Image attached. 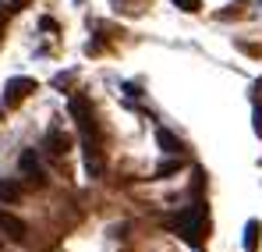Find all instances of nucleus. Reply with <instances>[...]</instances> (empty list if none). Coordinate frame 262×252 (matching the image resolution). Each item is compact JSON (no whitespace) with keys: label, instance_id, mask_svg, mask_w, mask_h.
Listing matches in <instances>:
<instances>
[{"label":"nucleus","instance_id":"1a4fd4ad","mask_svg":"<svg viewBox=\"0 0 262 252\" xmlns=\"http://www.w3.org/2000/svg\"><path fill=\"white\" fill-rule=\"evenodd\" d=\"M259 231H262L259 220H248V224H245V252L259 249Z\"/></svg>","mask_w":262,"mask_h":252},{"label":"nucleus","instance_id":"39448f33","mask_svg":"<svg viewBox=\"0 0 262 252\" xmlns=\"http://www.w3.org/2000/svg\"><path fill=\"white\" fill-rule=\"evenodd\" d=\"M29 92H36V79H25V75L7 79V85H4V103H7V107H14V103H21Z\"/></svg>","mask_w":262,"mask_h":252},{"label":"nucleus","instance_id":"4468645a","mask_svg":"<svg viewBox=\"0 0 262 252\" xmlns=\"http://www.w3.org/2000/svg\"><path fill=\"white\" fill-rule=\"evenodd\" d=\"M4 25H7V11L0 7V32H4Z\"/></svg>","mask_w":262,"mask_h":252},{"label":"nucleus","instance_id":"2eb2a0df","mask_svg":"<svg viewBox=\"0 0 262 252\" xmlns=\"http://www.w3.org/2000/svg\"><path fill=\"white\" fill-rule=\"evenodd\" d=\"M0 249H4V235H0Z\"/></svg>","mask_w":262,"mask_h":252},{"label":"nucleus","instance_id":"f257e3e1","mask_svg":"<svg viewBox=\"0 0 262 252\" xmlns=\"http://www.w3.org/2000/svg\"><path fill=\"white\" fill-rule=\"evenodd\" d=\"M71 118L82 131V149H85V170L92 178L103 174V153H99V131H96V114L85 96H71Z\"/></svg>","mask_w":262,"mask_h":252},{"label":"nucleus","instance_id":"f8f14e48","mask_svg":"<svg viewBox=\"0 0 262 252\" xmlns=\"http://www.w3.org/2000/svg\"><path fill=\"white\" fill-rule=\"evenodd\" d=\"M252 121H255V135L262 139V107H255V114H252Z\"/></svg>","mask_w":262,"mask_h":252},{"label":"nucleus","instance_id":"f03ea898","mask_svg":"<svg viewBox=\"0 0 262 252\" xmlns=\"http://www.w3.org/2000/svg\"><path fill=\"white\" fill-rule=\"evenodd\" d=\"M167 227L177 231L191 249H199L202 245V227H206V206L202 203H195V206H188V210H181L177 217L167 220Z\"/></svg>","mask_w":262,"mask_h":252},{"label":"nucleus","instance_id":"7ed1b4c3","mask_svg":"<svg viewBox=\"0 0 262 252\" xmlns=\"http://www.w3.org/2000/svg\"><path fill=\"white\" fill-rule=\"evenodd\" d=\"M43 149H46V157H53V160H64V157H68V149H71V135H68V131H64L60 125L46 128Z\"/></svg>","mask_w":262,"mask_h":252},{"label":"nucleus","instance_id":"9d476101","mask_svg":"<svg viewBox=\"0 0 262 252\" xmlns=\"http://www.w3.org/2000/svg\"><path fill=\"white\" fill-rule=\"evenodd\" d=\"M177 167H181V160H167V164H160V167H156V178H167V174H174Z\"/></svg>","mask_w":262,"mask_h":252},{"label":"nucleus","instance_id":"6e6552de","mask_svg":"<svg viewBox=\"0 0 262 252\" xmlns=\"http://www.w3.org/2000/svg\"><path fill=\"white\" fill-rule=\"evenodd\" d=\"M156 146L163 153H181V139H177L174 131H167V128H156Z\"/></svg>","mask_w":262,"mask_h":252},{"label":"nucleus","instance_id":"423d86ee","mask_svg":"<svg viewBox=\"0 0 262 252\" xmlns=\"http://www.w3.org/2000/svg\"><path fill=\"white\" fill-rule=\"evenodd\" d=\"M0 235H4V238H11L14 245H21V242L29 238V227H25V220H21V217L0 210Z\"/></svg>","mask_w":262,"mask_h":252},{"label":"nucleus","instance_id":"20e7f679","mask_svg":"<svg viewBox=\"0 0 262 252\" xmlns=\"http://www.w3.org/2000/svg\"><path fill=\"white\" fill-rule=\"evenodd\" d=\"M18 167H21V178H25L32 188H43L46 185V174H43V164H39L36 149H25V153L18 157Z\"/></svg>","mask_w":262,"mask_h":252},{"label":"nucleus","instance_id":"9b49d317","mask_svg":"<svg viewBox=\"0 0 262 252\" xmlns=\"http://www.w3.org/2000/svg\"><path fill=\"white\" fill-rule=\"evenodd\" d=\"M174 7H181V11H188V14H195V11L202 7V0H174Z\"/></svg>","mask_w":262,"mask_h":252},{"label":"nucleus","instance_id":"ddd939ff","mask_svg":"<svg viewBox=\"0 0 262 252\" xmlns=\"http://www.w3.org/2000/svg\"><path fill=\"white\" fill-rule=\"evenodd\" d=\"M32 0H11V11H21V7H29Z\"/></svg>","mask_w":262,"mask_h":252},{"label":"nucleus","instance_id":"0eeeda50","mask_svg":"<svg viewBox=\"0 0 262 252\" xmlns=\"http://www.w3.org/2000/svg\"><path fill=\"white\" fill-rule=\"evenodd\" d=\"M21 196H25L21 181H14V178L0 181V203H21Z\"/></svg>","mask_w":262,"mask_h":252}]
</instances>
